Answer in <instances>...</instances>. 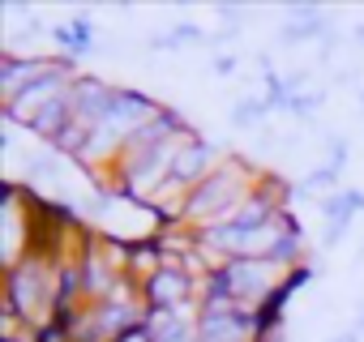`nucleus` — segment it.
Instances as JSON below:
<instances>
[{
  "mask_svg": "<svg viewBox=\"0 0 364 342\" xmlns=\"http://www.w3.org/2000/svg\"><path fill=\"white\" fill-rule=\"evenodd\" d=\"M163 265H167V257H163L159 240H137V244H129V257H124V278H129L133 287H146V282H150Z\"/></svg>",
  "mask_w": 364,
  "mask_h": 342,
  "instance_id": "8",
  "label": "nucleus"
},
{
  "mask_svg": "<svg viewBox=\"0 0 364 342\" xmlns=\"http://www.w3.org/2000/svg\"><path fill=\"white\" fill-rule=\"evenodd\" d=\"M257 176H262V167H253L249 158L240 154H228L210 176L189 193V210H185V223L193 231H206V227H219L228 223L257 189Z\"/></svg>",
  "mask_w": 364,
  "mask_h": 342,
  "instance_id": "1",
  "label": "nucleus"
},
{
  "mask_svg": "<svg viewBox=\"0 0 364 342\" xmlns=\"http://www.w3.org/2000/svg\"><path fill=\"white\" fill-rule=\"evenodd\" d=\"M355 206H364V197H360V193H334V197H326L321 214H326V223H338V227H347V219L355 214Z\"/></svg>",
  "mask_w": 364,
  "mask_h": 342,
  "instance_id": "9",
  "label": "nucleus"
},
{
  "mask_svg": "<svg viewBox=\"0 0 364 342\" xmlns=\"http://www.w3.org/2000/svg\"><path fill=\"white\" fill-rule=\"evenodd\" d=\"M56 287H60V265L52 257L26 253L14 270H5V312L22 316L35 329H48L56 325V312H60Z\"/></svg>",
  "mask_w": 364,
  "mask_h": 342,
  "instance_id": "2",
  "label": "nucleus"
},
{
  "mask_svg": "<svg viewBox=\"0 0 364 342\" xmlns=\"http://www.w3.org/2000/svg\"><path fill=\"white\" fill-rule=\"evenodd\" d=\"M228 154L215 145V141H202V137H193L189 145H180V154H176V162H171V180H180V184H189V189H198L210 171L223 162Z\"/></svg>",
  "mask_w": 364,
  "mask_h": 342,
  "instance_id": "7",
  "label": "nucleus"
},
{
  "mask_svg": "<svg viewBox=\"0 0 364 342\" xmlns=\"http://www.w3.org/2000/svg\"><path fill=\"white\" fill-rule=\"evenodd\" d=\"M262 103H245V107H236V124H253V120H262Z\"/></svg>",
  "mask_w": 364,
  "mask_h": 342,
  "instance_id": "11",
  "label": "nucleus"
},
{
  "mask_svg": "<svg viewBox=\"0 0 364 342\" xmlns=\"http://www.w3.org/2000/svg\"><path fill=\"white\" fill-rule=\"evenodd\" d=\"M73 82H77V69H65V73H52V77L35 82V86L22 90L14 103H5V124H14V128H31V120H35L39 111H48L52 103L69 99Z\"/></svg>",
  "mask_w": 364,
  "mask_h": 342,
  "instance_id": "6",
  "label": "nucleus"
},
{
  "mask_svg": "<svg viewBox=\"0 0 364 342\" xmlns=\"http://www.w3.org/2000/svg\"><path fill=\"white\" fill-rule=\"evenodd\" d=\"M116 342H154V329H150V325H133V329H124Z\"/></svg>",
  "mask_w": 364,
  "mask_h": 342,
  "instance_id": "10",
  "label": "nucleus"
},
{
  "mask_svg": "<svg viewBox=\"0 0 364 342\" xmlns=\"http://www.w3.org/2000/svg\"><path fill=\"white\" fill-rule=\"evenodd\" d=\"M141 299L150 312H171V308H198L202 304V278L189 274L185 265H163L146 287Z\"/></svg>",
  "mask_w": 364,
  "mask_h": 342,
  "instance_id": "4",
  "label": "nucleus"
},
{
  "mask_svg": "<svg viewBox=\"0 0 364 342\" xmlns=\"http://www.w3.org/2000/svg\"><path fill=\"white\" fill-rule=\"evenodd\" d=\"M287 278H291V270H287L283 261H274V257H245V261H228L219 274H210L206 287L223 291V295L236 299L240 308L262 312V308L283 291Z\"/></svg>",
  "mask_w": 364,
  "mask_h": 342,
  "instance_id": "3",
  "label": "nucleus"
},
{
  "mask_svg": "<svg viewBox=\"0 0 364 342\" xmlns=\"http://www.w3.org/2000/svg\"><path fill=\"white\" fill-rule=\"evenodd\" d=\"M73 69V60L65 56H18V52H5L0 56V103H14L22 90H31L35 82L52 77V73H65Z\"/></svg>",
  "mask_w": 364,
  "mask_h": 342,
  "instance_id": "5",
  "label": "nucleus"
}]
</instances>
